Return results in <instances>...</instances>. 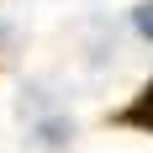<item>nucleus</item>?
Here are the masks:
<instances>
[{
  "label": "nucleus",
  "instance_id": "obj_2",
  "mask_svg": "<svg viewBox=\"0 0 153 153\" xmlns=\"http://www.w3.org/2000/svg\"><path fill=\"white\" fill-rule=\"evenodd\" d=\"M148 21H153V11H143V27H148ZM148 37H153V32H148Z\"/></svg>",
  "mask_w": 153,
  "mask_h": 153
},
{
  "label": "nucleus",
  "instance_id": "obj_1",
  "mask_svg": "<svg viewBox=\"0 0 153 153\" xmlns=\"http://www.w3.org/2000/svg\"><path fill=\"white\" fill-rule=\"evenodd\" d=\"M122 122H127V127H137V132H153V79L143 85V95H137V100L122 111Z\"/></svg>",
  "mask_w": 153,
  "mask_h": 153
}]
</instances>
